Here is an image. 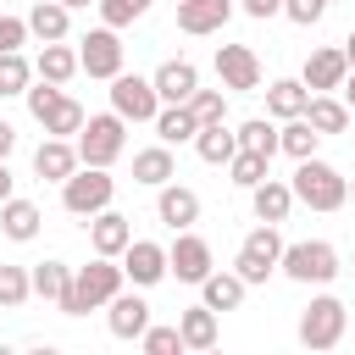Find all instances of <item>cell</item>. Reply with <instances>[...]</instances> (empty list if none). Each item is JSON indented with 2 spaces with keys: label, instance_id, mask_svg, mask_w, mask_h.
I'll use <instances>...</instances> for the list:
<instances>
[{
  "label": "cell",
  "instance_id": "cell-49",
  "mask_svg": "<svg viewBox=\"0 0 355 355\" xmlns=\"http://www.w3.org/2000/svg\"><path fill=\"white\" fill-rule=\"evenodd\" d=\"M61 6H72V11H83V6H89V0H61Z\"/></svg>",
  "mask_w": 355,
  "mask_h": 355
},
{
  "label": "cell",
  "instance_id": "cell-46",
  "mask_svg": "<svg viewBox=\"0 0 355 355\" xmlns=\"http://www.w3.org/2000/svg\"><path fill=\"white\" fill-rule=\"evenodd\" d=\"M11 183H17V178H11V166H6V161H0V205H6V200H11Z\"/></svg>",
  "mask_w": 355,
  "mask_h": 355
},
{
  "label": "cell",
  "instance_id": "cell-11",
  "mask_svg": "<svg viewBox=\"0 0 355 355\" xmlns=\"http://www.w3.org/2000/svg\"><path fill=\"white\" fill-rule=\"evenodd\" d=\"M166 266H172V277H178V283H205V277L216 272V266H211V244H205L200 233H189V227L172 239Z\"/></svg>",
  "mask_w": 355,
  "mask_h": 355
},
{
  "label": "cell",
  "instance_id": "cell-18",
  "mask_svg": "<svg viewBox=\"0 0 355 355\" xmlns=\"http://www.w3.org/2000/svg\"><path fill=\"white\" fill-rule=\"evenodd\" d=\"M89 244H94V255H116V261H122V250L133 244V222L105 205L100 216H89Z\"/></svg>",
  "mask_w": 355,
  "mask_h": 355
},
{
  "label": "cell",
  "instance_id": "cell-21",
  "mask_svg": "<svg viewBox=\"0 0 355 355\" xmlns=\"http://www.w3.org/2000/svg\"><path fill=\"white\" fill-rule=\"evenodd\" d=\"M305 105H311L305 78H277V83H266V116L288 122V116H305Z\"/></svg>",
  "mask_w": 355,
  "mask_h": 355
},
{
  "label": "cell",
  "instance_id": "cell-42",
  "mask_svg": "<svg viewBox=\"0 0 355 355\" xmlns=\"http://www.w3.org/2000/svg\"><path fill=\"white\" fill-rule=\"evenodd\" d=\"M322 11H327V0H283V17H288V22H300V28H316V22H322Z\"/></svg>",
  "mask_w": 355,
  "mask_h": 355
},
{
  "label": "cell",
  "instance_id": "cell-3",
  "mask_svg": "<svg viewBox=\"0 0 355 355\" xmlns=\"http://www.w3.org/2000/svg\"><path fill=\"white\" fill-rule=\"evenodd\" d=\"M122 150H128V116L105 111V116H89L78 128V161L83 166H111Z\"/></svg>",
  "mask_w": 355,
  "mask_h": 355
},
{
  "label": "cell",
  "instance_id": "cell-25",
  "mask_svg": "<svg viewBox=\"0 0 355 355\" xmlns=\"http://www.w3.org/2000/svg\"><path fill=\"white\" fill-rule=\"evenodd\" d=\"M39 222H44V211H39L33 200H17V194H11V200L0 205V233H6V239H17V244L39 239Z\"/></svg>",
  "mask_w": 355,
  "mask_h": 355
},
{
  "label": "cell",
  "instance_id": "cell-6",
  "mask_svg": "<svg viewBox=\"0 0 355 355\" xmlns=\"http://www.w3.org/2000/svg\"><path fill=\"white\" fill-rule=\"evenodd\" d=\"M344 327H349V305L333 300V294H322V300H311L300 311V344L305 349H338Z\"/></svg>",
  "mask_w": 355,
  "mask_h": 355
},
{
  "label": "cell",
  "instance_id": "cell-39",
  "mask_svg": "<svg viewBox=\"0 0 355 355\" xmlns=\"http://www.w3.org/2000/svg\"><path fill=\"white\" fill-rule=\"evenodd\" d=\"M100 6V17H105V28H128V22H139L155 0H94Z\"/></svg>",
  "mask_w": 355,
  "mask_h": 355
},
{
  "label": "cell",
  "instance_id": "cell-17",
  "mask_svg": "<svg viewBox=\"0 0 355 355\" xmlns=\"http://www.w3.org/2000/svg\"><path fill=\"white\" fill-rule=\"evenodd\" d=\"M155 216H161L172 233L194 227V222H200V194L183 189V183H161V194H155Z\"/></svg>",
  "mask_w": 355,
  "mask_h": 355
},
{
  "label": "cell",
  "instance_id": "cell-9",
  "mask_svg": "<svg viewBox=\"0 0 355 355\" xmlns=\"http://www.w3.org/2000/svg\"><path fill=\"white\" fill-rule=\"evenodd\" d=\"M78 61H83V72L89 78H116L122 72V39H116V28H89L83 39H78Z\"/></svg>",
  "mask_w": 355,
  "mask_h": 355
},
{
  "label": "cell",
  "instance_id": "cell-12",
  "mask_svg": "<svg viewBox=\"0 0 355 355\" xmlns=\"http://www.w3.org/2000/svg\"><path fill=\"white\" fill-rule=\"evenodd\" d=\"M122 272H128V283H133V288H155L172 266H166V250H161V244L133 239V244L122 250Z\"/></svg>",
  "mask_w": 355,
  "mask_h": 355
},
{
  "label": "cell",
  "instance_id": "cell-2",
  "mask_svg": "<svg viewBox=\"0 0 355 355\" xmlns=\"http://www.w3.org/2000/svg\"><path fill=\"white\" fill-rule=\"evenodd\" d=\"M294 200L300 205H311V211H338V205H349V178L338 172V166H327V161H316V155H305V161H294Z\"/></svg>",
  "mask_w": 355,
  "mask_h": 355
},
{
  "label": "cell",
  "instance_id": "cell-13",
  "mask_svg": "<svg viewBox=\"0 0 355 355\" xmlns=\"http://www.w3.org/2000/svg\"><path fill=\"white\" fill-rule=\"evenodd\" d=\"M78 166L83 161H78V144L72 139H50L44 133V144L33 150V178H44V183H67Z\"/></svg>",
  "mask_w": 355,
  "mask_h": 355
},
{
  "label": "cell",
  "instance_id": "cell-8",
  "mask_svg": "<svg viewBox=\"0 0 355 355\" xmlns=\"http://www.w3.org/2000/svg\"><path fill=\"white\" fill-rule=\"evenodd\" d=\"M111 111H116V116H128V122H155V111H161L155 78L116 72V78H111Z\"/></svg>",
  "mask_w": 355,
  "mask_h": 355
},
{
  "label": "cell",
  "instance_id": "cell-15",
  "mask_svg": "<svg viewBox=\"0 0 355 355\" xmlns=\"http://www.w3.org/2000/svg\"><path fill=\"white\" fill-rule=\"evenodd\" d=\"M300 78H305V89H311V94H327V89H344L349 61H344V50H333V44H327V50H311V55H305V72H300Z\"/></svg>",
  "mask_w": 355,
  "mask_h": 355
},
{
  "label": "cell",
  "instance_id": "cell-10",
  "mask_svg": "<svg viewBox=\"0 0 355 355\" xmlns=\"http://www.w3.org/2000/svg\"><path fill=\"white\" fill-rule=\"evenodd\" d=\"M216 78L233 94H255L261 89V55L250 44H216Z\"/></svg>",
  "mask_w": 355,
  "mask_h": 355
},
{
  "label": "cell",
  "instance_id": "cell-48",
  "mask_svg": "<svg viewBox=\"0 0 355 355\" xmlns=\"http://www.w3.org/2000/svg\"><path fill=\"white\" fill-rule=\"evenodd\" d=\"M344 61L355 67V28H349V39H344Z\"/></svg>",
  "mask_w": 355,
  "mask_h": 355
},
{
  "label": "cell",
  "instance_id": "cell-44",
  "mask_svg": "<svg viewBox=\"0 0 355 355\" xmlns=\"http://www.w3.org/2000/svg\"><path fill=\"white\" fill-rule=\"evenodd\" d=\"M239 6H244V17H255V22H266V17L283 11V0H239Z\"/></svg>",
  "mask_w": 355,
  "mask_h": 355
},
{
  "label": "cell",
  "instance_id": "cell-47",
  "mask_svg": "<svg viewBox=\"0 0 355 355\" xmlns=\"http://www.w3.org/2000/svg\"><path fill=\"white\" fill-rule=\"evenodd\" d=\"M344 105L355 111V67H349V78H344Z\"/></svg>",
  "mask_w": 355,
  "mask_h": 355
},
{
  "label": "cell",
  "instance_id": "cell-34",
  "mask_svg": "<svg viewBox=\"0 0 355 355\" xmlns=\"http://www.w3.org/2000/svg\"><path fill=\"white\" fill-rule=\"evenodd\" d=\"M239 144H244V150H261L266 161H272V155L283 150V139H277V128H272V116H250V122L239 128Z\"/></svg>",
  "mask_w": 355,
  "mask_h": 355
},
{
  "label": "cell",
  "instance_id": "cell-5",
  "mask_svg": "<svg viewBox=\"0 0 355 355\" xmlns=\"http://www.w3.org/2000/svg\"><path fill=\"white\" fill-rule=\"evenodd\" d=\"M283 277L294 283H333L338 277V250L327 239H300V244H283Z\"/></svg>",
  "mask_w": 355,
  "mask_h": 355
},
{
  "label": "cell",
  "instance_id": "cell-41",
  "mask_svg": "<svg viewBox=\"0 0 355 355\" xmlns=\"http://www.w3.org/2000/svg\"><path fill=\"white\" fill-rule=\"evenodd\" d=\"M22 100H28V111H33V122H39V116H44V111H50V105L61 100V83H50V78H39V83H28V94H22Z\"/></svg>",
  "mask_w": 355,
  "mask_h": 355
},
{
  "label": "cell",
  "instance_id": "cell-16",
  "mask_svg": "<svg viewBox=\"0 0 355 355\" xmlns=\"http://www.w3.org/2000/svg\"><path fill=\"white\" fill-rule=\"evenodd\" d=\"M200 89V67L194 61H161L155 67V94H161V105H189V94Z\"/></svg>",
  "mask_w": 355,
  "mask_h": 355
},
{
  "label": "cell",
  "instance_id": "cell-1",
  "mask_svg": "<svg viewBox=\"0 0 355 355\" xmlns=\"http://www.w3.org/2000/svg\"><path fill=\"white\" fill-rule=\"evenodd\" d=\"M122 266H116V255H94L89 266H78L72 272V288L61 294V316H83V311H100V305H111L116 294H122Z\"/></svg>",
  "mask_w": 355,
  "mask_h": 355
},
{
  "label": "cell",
  "instance_id": "cell-14",
  "mask_svg": "<svg viewBox=\"0 0 355 355\" xmlns=\"http://www.w3.org/2000/svg\"><path fill=\"white\" fill-rule=\"evenodd\" d=\"M233 17V0H178V28L205 39V33H222Z\"/></svg>",
  "mask_w": 355,
  "mask_h": 355
},
{
  "label": "cell",
  "instance_id": "cell-45",
  "mask_svg": "<svg viewBox=\"0 0 355 355\" xmlns=\"http://www.w3.org/2000/svg\"><path fill=\"white\" fill-rule=\"evenodd\" d=\"M11 150H17V128H11V122H0V161H6Z\"/></svg>",
  "mask_w": 355,
  "mask_h": 355
},
{
  "label": "cell",
  "instance_id": "cell-22",
  "mask_svg": "<svg viewBox=\"0 0 355 355\" xmlns=\"http://www.w3.org/2000/svg\"><path fill=\"white\" fill-rule=\"evenodd\" d=\"M178 333H183V349H216V338H222V327H216V311L200 300V305H189L183 316H178Z\"/></svg>",
  "mask_w": 355,
  "mask_h": 355
},
{
  "label": "cell",
  "instance_id": "cell-23",
  "mask_svg": "<svg viewBox=\"0 0 355 355\" xmlns=\"http://www.w3.org/2000/svg\"><path fill=\"white\" fill-rule=\"evenodd\" d=\"M194 150H200L205 166H227V161L239 155V133H233L227 122H205V128L194 133Z\"/></svg>",
  "mask_w": 355,
  "mask_h": 355
},
{
  "label": "cell",
  "instance_id": "cell-20",
  "mask_svg": "<svg viewBox=\"0 0 355 355\" xmlns=\"http://www.w3.org/2000/svg\"><path fill=\"white\" fill-rule=\"evenodd\" d=\"M250 205H255V222H288V211H294V183L261 178V183L250 189Z\"/></svg>",
  "mask_w": 355,
  "mask_h": 355
},
{
  "label": "cell",
  "instance_id": "cell-29",
  "mask_svg": "<svg viewBox=\"0 0 355 355\" xmlns=\"http://www.w3.org/2000/svg\"><path fill=\"white\" fill-rule=\"evenodd\" d=\"M83 122H89V116H83V105H78L72 94H61V100L39 116V128H44L50 139H78V128H83Z\"/></svg>",
  "mask_w": 355,
  "mask_h": 355
},
{
  "label": "cell",
  "instance_id": "cell-27",
  "mask_svg": "<svg viewBox=\"0 0 355 355\" xmlns=\"http://www.w3.org/2000/svg\"><path fill=\"white\" fill-rule=\"evenodd\" d=\"M244 288H250V283H244L239 272H211V277L200 283V300L222 316V311H239V305H244Z\"/></svg>",
  "mask_w": 355,
  "mask_h": 355
},
{
  "label": "cell",
  "instance_id": "cell-35",
  "mask_svg": "<svg viewBox=\"0 0 355 355\" xmlns=\"http://www.w3.org/2000/svg\"><path fill=\"white\" fill-rule=\"evenodd\" d=\"M266 166H272V161H266V155H261V150H244V144H239V155H233V161H227V178H233V183H239V189H255V183H261V178H272V172H266Z\"/></svg>",
  "mask_w": 355,
  "mask_h": 355
},
{
  "label": "cell",
  "instance_id": "cell-32",
  "mask_svg": "<svg viewBox=\"0 0 355 355\" xmlns=\"http://www.w3.org/2000/svg\"><path fill=\"white\" fill-rule=\"evenodd\" d=\"M277 139H283V155H294V161L316 155V144H322V133L311 128V116H288V122L277 128Z\"/></svg>",
  "mask_w": 355,
  "mask_h": 355
},
{
  "label": "cell",
  "instance_id": "cell-43",
  "mask_svg": "<svg viewBox=\"0 0 355 355\" xmlns=\"http://www.w3.org/2000/svg\"><path fill=\"white\" fill-rule=\"evenodd\" d=\"M28 44V17H6L0 11V55L6 50H22Z\"/></svg>",
  "mask_w": 355,
  "mask_h": 355
},
{
  "label": "cell",
  "instance_id": "cell-19",
  "mask_svg": "<svg viewBox=\"0 0 355 355\" xmlns=\"http://www.w3.org/2000/svg\"><path fill=\"white\" fill-rule=\"evenodd\" d=\"M105 327H111V338H139L150 327V300L144 294H116L105 305Z\"/></svg>",
  "mask_w": 355,
  "mask_h": 355
},
{
  "label": "cell",
  "instance_id": "cell-31",
  "mask_svg": "<svg viewBox=\"0 0 355 355\" xmlns=\"http://www.w3.org/2000/svg\"><path fill=\"white\" fill-rule=\"evenodd\" d=\"M305 116H311V128H316L322 139H327V133H344V128H349V105H344V100H333V94H311Z\"/></svg>",
  "mask_w": 355,
  "mask_h": 355
},
{
  "label": "cell",
  "instance_id": "cell-40",
  "mask_svg": "<svg viewBox=\"0 0 355 355\" xmlns=\"http://www.w3.org/2000/svg\"><path fill=\"white\" fill-rule=\"evenodd\" d=\"M139 344H144L150 355H172V349L183 355V333H178V327H155V322H150V327L139 333Z\"/></svg>",
  "mask_w": 355,
  "mask_h": 355
},
{
  "label": "cell",
  "instance_id": "cell-4",
  "mask_svg": "<svg viewBox=\"0 0 355 355\" xmlns=\"http://www.w3.org/2000/svg\"><path fill=\"white\" fill-rule=\"evenodd\" d=\"M277 266H283V233H277V222H261L255 233H244L233 272H239L244 283H266Z\"/></svg>",
  "mask_w": 355,
  "mask_h": 355
},
{
  "label": "cell",
  "instance_id": "cell-38",
  "mask_svg": "<svg viewBox=\"0 0 355 355\" xmlns=\"http://www.w3.org/2000/svg\"><path fill=\"white\" fill-rule=\"evenodd\" d=\"M189 111L200 116V128H205V122H227V94H222V89H194V94H189Z\"/></svg>",
  "mask_w": 355,
  "mask_h": 355
},
{
  "label": "cell",
  "instance_id": "cell-51",
  "mask_svg": "<svg viewBox=\"0 0 355 355\" xmlns=\"http://www.w3.org/2000/svg\"><path fill=\"white\" fill-rule=\"evenodd\" d=\"M327 6H333V0H327Z\"/></svg>",
  "mask_w": 355,
  "mask_h": 355
},
{
  "label": "cell",
  "instance_id": "cell-30",
  "mask_svg": "<svg viewBox=\"0 0 355 355\" xmlns=\"http://www.w3.org/2000/svg\"><path fill=\"white\" fill-rule=\"evenodd\" d=\"M33 72H39V78H50V83H67L72 72H83V61H78V50H67V44L55 39V44H44V50H39Z\"/></svg>",
  "mask_w": 355,
  "mask_h": 355
},
{
  "label": "cell",
  "instance_id": "cell-37",
  "mask_svg": "<svg viewBox=\"0 0 355 355\" xmlns=\"http://www.w3.org/2000/svg\"><path fill=\"white\" fill-rule=\"evenodd\" d=\"M28 83H33L28 55H22V50H6V55H0V100H6V94H28Z\"/></svg>",
  "mask_w": 355,
  "mask_h": 355
},
{
  "label": "cell",
  "instance_id": "cell-50",
  "mask_svg": "<svg viewBox=\"0 0 355 355\" xmlns=\"http://www.w3.org/2000/svg\"><path fill=\"white\" fill-rule=\"evenodd\" d=\"M349 200H355V178H349Z\"/></svg>",
  "mask_w": 355,
  "mask_h": 355
},
{
  "label": "cell",
  "instance_id": "cell-36",
  "mask_svg": "<svg viewBox=\"0 0 355 355\" xmlns=\"http://www.w3.org/2000/svg\"><path fill=\"white\" fill-rule=\"evenodd\" d=\"M33 300V277L22 266H0V311H22Z\"/></svg>",
  "mask_w": 355,
  "mask_h": 355
},
{
  "label": "cell",
  "instance_id": "cell-26",
  "mask_svg": "<svg viewBox=\"0 0 355 355\" xmlns=\"http://www.w3.org/2000/svg\"><path fill=\"white\" fill-rule=\"evenodd\" d=\"M67 28H72V6H61V0H33V11H28V33H33V39L55 44V39H67Z\"/></svg>",
  "mask_w": 355,
  "mask_h": 355
},
{
  "label": "cell",
  "instance_id": "cell-33",
  "mask_svg": "<svg viewBox=\"0 0 355 355\" xmlns=\"http://www.w3.org/2000/svg\"><path fill=\"white\" fill-rule=\"evenodd\" d=\"M28 277H33V294H39V300H55V305H61V294L72 288V266H67V261H39Z\"/></svg>",
  "mask_w": 355,
  "mask_h": 355
},
{
  "label": "cell",
  "instance_id": "cell-7",
  "mask_svg": "<svg viewBox=\"0 0 355 355\" xmlns=\"http://www.w3.org/2000/svg\"><path fill=\"white\" fill-rule=\"evenodd\" d=\"M111 194H116L111 166H78V172L61 183V205H67L72 216H100V211L111 205Z\"/></svg>",
  "mask_w": 355,
  "mask_h": 355
},
{
  "label": "cell",
  "instance_id": "cell-24",
  "mask_svg": "<svg viewBox=\"0 0 355 355\" xmlns=\"http://www.w3.org/2000/svg\"><path fill=\"white\" fill-rule=\"evenodd\" d=\"M172 178H178L172 144H150V150H139V155H133V183H144V189H161V183H172Z\"/></svg>",
  "mask_w": 355,
  "mask_h": 355
},
{
  "label": "cell",
  "instance_id": "cell-28",
  "mask_svg": "<svg viewBox=\"0 0 355 355\" xmlns=\"http://www.w3.org/2000/svg\"><path fill=\"white\" fill-rule=\"evenodd\" d=\"M155 133H161V144H194L200 116H194L189 105H161V111H155Z\"/></svg>",
  "mask_w": 355,
  "mask_h": 355
}]
</instances>
